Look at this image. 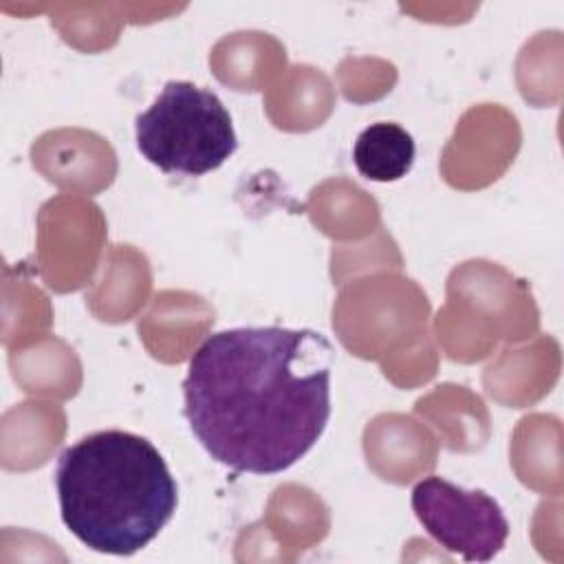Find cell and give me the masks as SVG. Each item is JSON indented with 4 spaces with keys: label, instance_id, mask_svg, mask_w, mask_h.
Wrapping results in <instances>:
<instances>
[{
    "label": "cell",
    "instance_id": "obj_1",
    "mask_svg": "<svg viewBox=\"0 0 564 564\" xmlns=\"http://www.w3.org/2000/svg\"><path fill=\"white\" fill-rule=\"evenodd\" d=\"M333 366L330 341L313 328H227L192 355L183 414L216 463L245 474H280L326 430Z\"/></svg>",
    "mask_w": 564,
    "mask_h": 564
},
{
    "label": "cell",
    "instance_id": "obj_2",
    "mask_svg": "<svg viewBox=\"0 0 564 564\" xmlns=\"http://www.w3.org/2000/svg\"><path fill=\"white\" fill-rule=\"evenodd\" d=\"M66 529L88 549L132 555L172 520L176 480L161 452L123 430L93 432L68 445L55 465Z\"/></svg>",
    "mask_w": 564,
    "mask_h": 564
},
{
    "label": "cell",
    "instance_id": "obj_3",
    "mask_svg": "<svg viewBox=\"0 0 564 564\" xmlns=\"http://www.w3.org/2000/svg\"><path fill=\"white\" fill-rule=\"evenodd\" d=\"M137 148L165 174L203 176L238 148L231 115L220 97L192 82H167L134 119Z\"/></svg>",
    "mask_w": 564,
    "mask_h": 564
},
{
    "label": "cell",
    "instance_id": "obj_4",
    "mask_svg": "<svg viewBox=\"0 0 564 564\" xmlns=\"http://www.w3.org/2000/svg\"><path fill=\"white\" fill-rule=\"evenodd\" d=\"M412 511L445 551L465 562L494 560L509 538L505 511L489 494L465 489L441 476L414 485Z\"/></svg>",
    "mask_w": 564,
    "mask_h": 564
},
{
    "label": "cell",
    "instance_id": "obj_5",
    "mask_svg": "<svg viewBox=\"0 0 564 564\" xmlns=\"http://www.w3.org/2000/svg\"><path fill=\"white\" fill-rule=\"evenodd\" d=\"M412 134L392 121H377L364 128L352 145V161L361 176L377 183L403 178L414 163Z\"/></svg>",
    "mask_w": 564,
    "mask_h": 564
}]
</instances>
